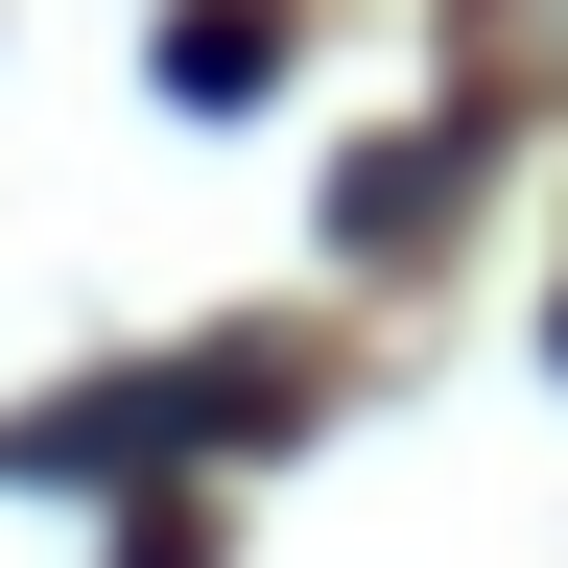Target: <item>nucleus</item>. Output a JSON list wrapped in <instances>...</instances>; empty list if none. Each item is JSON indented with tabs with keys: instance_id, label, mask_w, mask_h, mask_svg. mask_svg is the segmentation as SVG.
I'll return each instance as SVG.
<instances>
[{
	"instance_id": "f257e3e1",
	"label": "nucleus",
	"mask_w": 568,
	"mask_h": 568,
	"mask_svg": "<svg viewBox=\"0 0 568 568\" xmlns=\"http://www.w3.org/2000/svg\"><path fill=\"white\" fill-rule=\"evenodd\" d=\"M119 568H213V521H119Z\"/></svg>"
}]
</instances>
